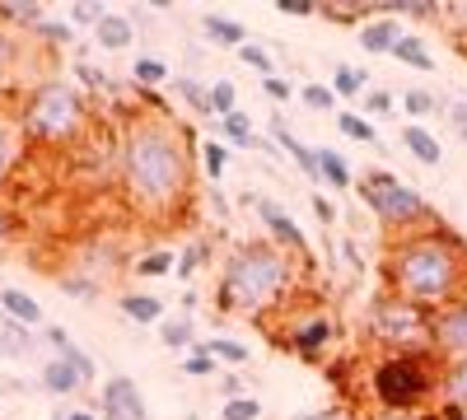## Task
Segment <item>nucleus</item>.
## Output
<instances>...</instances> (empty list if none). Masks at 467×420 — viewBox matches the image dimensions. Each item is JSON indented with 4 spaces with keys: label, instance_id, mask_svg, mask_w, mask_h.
Instances as JSON below:
<instances>
[{
    "label": "nucleus",
    "instance_id": "obj_8",
    "mask_svg": "<svg viewBox=\"0 0 467 420\" xmlns=\"http://www.w3.org/2000/svg\"><path fill=\"white\" fill-rule=\"evenodd\" d=\"M271 336L281 341V346L290 351V355H299V360H308V364H318L337 341H341V323L327 313V309H299V313H290V323H281V327H271Z\"/></svg>",
    "mask_w": 467,
    "mask_h": 420
},
{
    "label": "nucleus",
    "instance_id": "obj_51",
    "mask_svg": "<svg viewBox=\"0 0 467 420\" xmlns=\"http://www.w3.org/2000/svg\"><path fill=\"white\" fill-rule=\"evenodd\" d=\"M449 122H453L458 136H467V98H453L449 103Z\"/></svg>",
    "mask_w": 467,
    "mask_h": 420
},
{
    "label": "nucleus",
    "instance_id": "obj_25",
    "mask_svg": "<svg viewBox=\"0 0 467 420\" xmlns=\"http://www.w3.org/2000/svg\"><path fill=\"white\" fill-rule=\"evenodd\" d=\"M47 19L43 5H33V0H0V28H37Z\"/></svg>",
    "mask_w": 467,
    "mask_h": 420
},
{
    "label": "nucleus",
    "instance_id": "obj_41",
    "mask_svg": "<svg viewBox=\"0 0 467 420\" xmlns=\"http://www.w3.org/2000/svg\"><path fill=\"white\" fill-rule=\"evenodd\" d=\"M435 108H440V98L431 89H407L402 94V112H407V118H431Z\"/></svg>",
    "mask_w": 467,
    "mask_h": 420
},
{
    "label": "nucleus",
    "instance_id": "obj_14",
    "mask_svg": "<svg viewBox=\"0 0 467 420\" xmlns=\"http://www.w3.org/2000/svg\"><path fill=\"white\" fill-rule=\"evenodd\" d=\"M43 336H47V346H52V355H57V360H66V364H70L75 374L85 378V388H89L94 378H99V369H94L89 351H80V346H75V341H70V332H66V327H57V323H47V327H43Z\"/></svg>",
    "mask_w": 467,
    "mask_h": 420
},
{
    "label": "nucleus",
    "instance_id": "obj_3",
    "mask_svg": "<svg viewBox=\"0 0 467 420\" xmlns=\"http://www.w3.org/2000/svg\"><path fill=\"white\" fill-rule=\"evenodd\" d=\"M295 252L276 248L271 239H244L224 252L220 281H215V303L220 313H244L262 323L266 313L285 309V299L295 294Z\"/></svg>",
    "mask_w": 467,
    "mask_h": 420
},
{
    "label": "nucleus",
    "instance_id": "obj_4",
    "mask_svg": "<svg viewBox=\"0 0 467 420\" xmlns=\"http://www.w3.org/2000/svg\"><path fill=\"white\" fill-rule=\"evenodd\" d=\"M15 118L28 145H75L89 131V103L70 80H37Z\"/></svg>",
    "mask_w": 467,
    "mask_h": 420
},
{
    "label": "nucleus",
    "instance_id": "obj_12",
    "mask_svg": "<svg viewBox=\"0 0 467 420\" xmlns=\"http://www.w3.org/2000/svg\"><path fill=\"white\" fill-rule=\"evenodd\" d=\"M402 37H407V28H402L398 15H369L360 24V47L369 56H393V47L402 43Z\"/></svg>",
    "mask_w": 467,
    "mask_h": 420
},
{
    "label": "nucleus",
    "instance_id": "obj_23",
    "mask_svg": "<svg viewBox=\"0 0 467 420\" xmlns=\"http://www.w3.org/2000/svg\"><path fill=\"white\" fill-rule=\"evenodd\" d=\"M440 402H458L467 411V355L444 360V369H440Z\"/></svg>",
    "mask_w": 467,
    "mask_h": 420
},
{
    "label": "nucleus",
    "instance_id": "obj_37",
    "mask_svg": "<svg viewBox=\"0 0 467 420\" xmlns=\"http://www.w3.org/2000/svg\"><path fill=\"white\" fill-rule=\"evenodd\" d=\"M202 169H206L211 182L224 178V169H229V145H224V140H206V145H202Z\"/></svg>",
    "mask_w": 467,
    "mask_h": 420
},
{
    "label": "nucleus",
    "instance_id": "obj_43",
    "mask_svg": "<svg viewBox=\"0 0 467 420\" xmlns=\"http://www.w3.org/2000/svg\"><path fill=\"white\" fill-rule=\"evenodd\" d=\"M220 420H262V402L257 397H234L220 406Z\"/></svg>",
    "mask_w": 467,
    "mask_h": 420
},
{
    "label": "nucleus",
    "instance_id": "obj_40",
    "mask_svg": "<svg viewBox=\"0 0 467 420\" xmlns=\"http://www.w3.org/2000/svg\"><path fill=\"white\" fill-rule=\"evenodd\" d=\"M182 374H187V378H211V374H215V360H211V351L202 346V341L182 355Z\"/></svg>",
    "mask_w": 467,
    "mask_h": 420
},
{
    "label": "nucleus",
    "instance_id": "obj_35",
    "mask_svg": "<svg viewBox=\"0 0 467 420\" xmlns=\"http://www.w3.org/2000/svg\"><path fill=\"white\" fill-rule=\"evenodd\" d=\"M173 89L182 94V103H192V112H202V118H215V108H211V89L202 85V80H173Z\"/></svg>",
    "mask_w": 467,
    "mask_h": 420
},
{
    "label": "nucleus",
    "instance_id": "obj_34",
    "mask_svg": "<svg viewBox=\"0 0 467 420\" xmlns=\"http://www.w3.org/2000/svg\"><path fill=\"white\" fill-rule=\"evenodd\" d=\"M220 131H224V145H262L253 136V118L239 108V112H229V118H220Z\"/></svg>",
    "mask_w": 467,
    "mask_h": 420
},
{
    "label": "nucleus",
    "instance_id": "obj_49",
    "mask_svg": "<svg viewBox=\"0 0 467 420\" xmlns=\"http://www.w3.org/2000/svg\"><path fill=\"white\" fill-rule=\"evenodd\" d=\"M276 10L290 19H308V15H318V0H276Z\"/></svg>",
    "mask_w": 467,
    "mask_h": 420
},
{
    "label": "nucleus",
    "instance_id": "obj_56",
    "mask_svg": "<svg viewBox=\"0 0 467 420\" xmlns=\"http://www.w3.org/2000/svg\"><path fill=\"white\" fill-rule=\"evenodd\" d=\"M0 360H5V351H0Z\"/></svg>",
    "mask_w": 467,
    "mask_h": 420
},
{
    "label": "nucleus",
    "instance_id": "obj_47",
    "mask_svg": "<svg viewBox=\"0 0 467 420\" xmlns=\"http://www.w3.org/2000/svg\"><path fill=\"white\" fill-rule=\"evenodd\" d=\"M365 108H369V118H393L398 98L388 94V89H369V94H365Z\"/></svg>",
    "mask_w": 467,
    "mask_h": 420
},
{
    "label": "nucleus",
    "instance_id": "obj_30",
    "mask_svg": "<svg viewBox=\"0 0 467 420\" xmlns=\"http://www.w3.org/2000/svg\"><path fill=\"white\" fill-rule=\"evenodd\" d=\"M337 131H341L346 140H356V145H374V149H379V131H374V122L360 118V112H350V108L337 112Z\"/></svg>",
    "mask_w": 467,
    "mask_h": 420
},
{
    "label": "nucleus",
    "instance_id": "obj_17",
    "mask_svg": "<svg viewBox=\"0 0 467 420\" xmlns=\"http://www.w3.org/2000/svg\"><path fill=\"white\" fill-rule=\"evenodd\" d=\"M271 131H276V140L285 145V155L299 164V173H304V178L323 182V173H318V149H314V145H304V140H299V136L285 127V118H271Z\"/></svg>",
    "mask_w": 467,
    "mask_h": 420
},
{
    "label": "nucleus",
    "instance_id": "obj_31",
    "mask_svg": "<svg viewBox=\"0 0 467 420\" xmlns=\"http://www.w3.org/2000/svg\"><path fill=\"white\" fill-rule=\"evenodd\" d=\"M206 257H211V243L206 239H187V248L178 252V266H173V276L178 281H192L206 266Z\"/></svg>",
    "mask_w": 467,
    "mask_h": 420
},
{
    "label": "nucleus",
    "instance_id": "obj_15",
    "mask_svg": "<svg viewBox=\"0 0 467 420\" xmlns=\"http://www.w3.org/2000/svg\"><path fill=\"white\" fill-rule=\"evenodd\" d=\"M0 318H10L19 327H47L43 303H37L28 290H19V285H0Z\"/></svg>",
    "mask_w": 467,
    "mask_h": 420
},
{
    "label": "nucleus",
    "instance_id": "obj_50",
    "mask_svg": "<svg viewBox=\"0 0 467 420\" xmlns=\"http://www.w3.org/2000/svg\"><path fill=\"white\" fill-rule=\"evenodd\" d=\"M262 89H266V98H276V103H290V98H295V85H285L281 75H266Z\"/></svg>",
    "mask_w": 467,
    "mask_h": 420
},
{
    "label": "nucleus",
    "instance_id": "obj_7",
    "mask_svg": "<svg viewBox=\"0 0 467 420\" xmlns=\"http://www.w3.org/2000/svg\"><path fill=\"white\" fill-rule=\"evenodd\" d=\"M356 192H360V206H365L393 239L440 224V215L431 210V201L420 197V187L402 182L398 173H388V169H369L365 178H356Z\"/></svg>",
    "mask_w": 467,
    "mask_h": 420
},
{
    "label": "nucleus",
    "instance_id": "obj_5",
    "mask_svg": "<svg viewBox=\"0 0 467 420\" xmlns=\"http://www.w3.org/2000/svg\"><path fill=\"white\" fill-rule=\"evenodd\" d=\"M440 369L435 355H379L365 369V393L383 411H431L440 397Z\"/></svg>",
    "mask_w": 467,
    "mask_h": 420
},
{
    "label": "nucleus",
    "instance_id": "obj_10",
    "mask_svg": "<svg viewBox=\"0 0 467 420\" xmlns=\"http://www.w3.org/2000/svg\"><path fill=\"white\" fill-rule=\"evenodd\" d=\"M99 420H150V406H145V393L136 388V378H127V374L103 378V388H99Z\"/></svg>",
    "mask_w": 467,
    "mask_h": 420
},
{
    "label": "nucleus",
    "instance_id": "obj_39",
    "mask_svg": "<svg viewBox=\"0 0 467 420\" xmlns=\"http://www.w3.org/2000/svg\"><path fill=\"white\" fill-rule=\"evenodd\" d=\"M211 108H215V118L239 112V89H234V80H211Z\"/></svg>",
    "mask_w": 467,
    "mask_h": 420
},
{
    "label": "nucleus",
    "instance_id": "obj_33",
    "mask_svg": "<svg viewBox=\"0 0 467 420\" xmlns=\"http://www.w3.org/2000/svg\"><path fill=\"white\" fill-rule=\"evenodd\" d=\"M0 351L5 355H28L33 351V327H19V323H10V318H0Z\"/></svg>",
    "mask_w": 467,
    "mask_h": 420
},
{
    "label": "nucleus",
    "instance_id": "obj_55",
    "mask_svg": "<svg viewBox=\"0 0 467 420\" xmlns=\"http://www.w3.org/2000/svg\"><path fill=\"white\" fill-rule=\"evenodd\" d=\"M57 420H99V415H94V411H61Z\"/></svg>",
    "mask_w": 467,
    "mask_h": 420
},
{
    "label": "nucleus",
    "instance_id": "obj_6",
    "mask_svg": "<svg viewBox=\"0 0 467 420\" xmlns=\"http://www.w3.org/2000/svg\"><path fill=\"white\" fill-rule=\"evenodd\" d=\"M365 336L383 355H435V313L393 290H379L365 313Z\"/></svg>",
    "mask_w": 467,
    "mask_h": 420
},
{
    "label": "nucleus",
    "instance_id": "obj_36",
    "mask_svg": "<svg viewBox=\"0 0 467 420\" xmlns=\"http://www.w3.org/2000/svg\"><path fill=\"white\" fill-rule=\"evenodd\" d=\"M33 37H37V43H43V47H66V43H75V28L66 24V19H43V24H37L33 28Z\"/></svg>",
    "mask_w": 467,
    "mask_h": 420
},
{
    "label": "nucleus",
    "instance_id": "obj_46",
    "mask_svg": "<svg viewBox=\"0 0 467 420\" xmlns=\"http://www.w3.org/2000/svg\"><path fill=\"white\" fill-rule=\"evenodd\" d=\"M108 10L103 5H94V0H85V5H70V15H66V24L70 28H80V24H89V28H99V19H103Z\"/></svg>",
    "mask_w": 467,
    "mask_h": 420
},
{
    "label": "nucleus",
    "instance_id": "obj_53",
    "mask_svg": "<svg viewBox=\"0 0 467 420\" xmlns=\"http://www.w3.org/2000/svg\"><path fill=\"white\" fill-rule=\"evenodd\" d=\"M10 239H15V215H10L5 206H0V248H5Z\"/></svg>",
    "mask_w": 467,
    "mask_h": 420
},
{
    "label": "nucleus",
    "instance_id": "obj_28",
    "mask_svg": "<svg viewBox=\"0 0 467 420\" xmlns=\"http://www.w3.org/2000/svg\"><path fill=\"white\" fill-rule=\"evenodd\" d=\"M173 266H178V252H173V248H150V252H140V257H136L131 271H136L140 281H160V276H169V271H173Z\"/></svg>",
    "mask_w": 467,
    "mask_h": 420
},
{
    "label": "nucleus",
    "instance_id": "obj_38",
    "mask_svg": "<svg viewBox=\"0 0 467 420\" xmlns=\"http://www.w3.org/2000/svg\"><path fill=\"white\" fill-rule=\"evenodd\" d=\"M15 66H19V43L10 28H0V89L15 80Z\"/></svg>",
    "mask_w": 467,
    "mask_h": 420
},
{
    "label": "nucleus",
    "instance_id": "obj_13",
    "mask_svg": "<svg viewBox=\"0 0 467 420\" xmlns=\"http://www.w3.org/2000/svg\"><path fill=\"white\" fill-rule=\"evenodd\" d=\"M24 149H28V140L19 131V118L15 112H0V192H5V182L24 164Z\"/></svg>",
    "mask_w": 467,
    "mask_h": 420
},
{
    "label": "nucleus",
    "instance_id": "obj_27",
    "mask_svg": "<svg viewBox=\"0 0 467 420\" xmlns=\"http://www.w3.org/2000/svg\"><path fill=\"white\" fill-rule=\"evenodd\" d=\"M393 61H402V66H411V70H420V75H431V70L440 66V61H435V52L425 47V43H420L416 33H407L402 43L393 47Z\"/></svg>",
    "mask_w": 467,
    "mask_h": 420
},
{
    "label": "nucleus",
    "instance_id": "obj_21",
    "mask_svg": "<svg viewBox=\"0 0 467 420\" xmlns=\"http://www.w3.org/2000/svg\"><path fill=\"white\" fill-rule=\"evenodd\" d=\"M202 33L211 37V43L215 47H234V52H239L244 43H248V28L239 24V19H229V15H202Z\"/></svg>",
    "mask_w": 467,
    "mask_h": 420
},
{
    "label": "nucleus",
    "instance_id": "obj_52",
    "mask_svg": "<svg viewBox=\"0 0 467 420\" xmlns=\"http://www.w3.org/2000/svg\"><path fill=\"white\" fill-rule=\"evenodd\" d=\"M220 393H224V402H234V397H248V393H244V378H239V374H224V378H220Z\"/></svg>",
    "mask_w": 467,
    "mask_h": 420
},
{
    "label": "nucleus",
    "instance_id": "obj_26",
    "mask_svg": "<svg viewBox=\"0 0 467 420\" xmlns=\"http://www.w3.org/2000/svg\"><path fill=\"white\" fill-rule=\"evenodd\" d=\"M332 94L337 98H365L369 94V75L360 66H350V61H337L332 70Z\"/></svg>",
    "mask_w": 467,
    "mask_h": 420
},
{
    "label": "nucleus",
    "instance_id": "obj_29",
    "mask_svg": "<svg viewBox=\"0 0 467 420\" xmlns=\"http://www.w3.org/2000/svg\"><path fill=\"white\" fill-rule=\"evenodd\" d=\"M131 80H136V89H140V94H154V89H160V85L169 80V61H164V56H136Z\"/></svg>",
    "mask_w": 467,
    "mask_h": 420
},
{
    "label": "nucleus",
    "instance_id": "obj_20",
    "mask_svg": "<svg viewBox=\"0 0 467 420\" xmlns=\"http://www.w3.org/2000/svg\"><path fill=\"white\" fill-rule=\"evenodd\" d=\"M117 309H122L131 323H140V327H160V323L169 318V309H164L160 294H122V299H117Z\"/></svg>",
    "mask_w": 467,
    "mask_h": 420
},
{
    "label": "nucleus",
    "instance_id": "obj_11",
    "mask_svg": "<svg viewBox=\"0 0 467 420\" xmlns=\"http://www.w3.org/2000/svg\"><path fill=\"white\" fill-rule=\"evenodd\" d=\"M458 355H467V294L435 313V360L444 364Z\"/></svg>",
    "mask_w": 467,
    "mask_h": 420
},
{
    "label": "nucleus",
    "instance_id": "obj_16",
    "mask_svg": "<svg viewBox=\"0 0 467 420\" xmlns=\"http://www.w3.org/2000/svg\"><path fill=\"white\" fill-rule=\"evenodd\" d=\"M94 43H99L103 52H127V47L136 43V19L122 15V10H108V15L99 19V28H94Z\"/></svg>",
    "mask_w": 467,
    "mask_h": 420
},
{
    "label": "nucleus",
    "instance_id": "obj_19",
    "mask_svg": "<svg viewBox=\"0 0 467 420\" xmlns=\"http://www.w3.org/2000/svg\"><path fill=\"white\" fill-rule=\"evenodd\" d=\"M37 384H43V393H52V397H75V393H80L85 388V378L80 374H75L66 360H47L43 364V374H37Z\"/></svg>",
    "mask_w": 467,
    "mask_h": 420
},
{
    "label": "nucleus",
    "instance_id": "obj_48",
    "mask_svg": "<svg viewBox=\"0 0 467 420\" xmlns=\"http://www.w3.org/2000/svg\"><path fill=\"white\" fill-rule=\"evenodd\" d=\"M360 420H435V406L431 411H383V406H369Z\"/></svg>",
    "mask_w": 467,
    "mask_h": 420
},
{
    "label": "nucleus",
    "instance_id": "obj_18",
    "mask_svg": "<svg viewBox=\"0 0 467 420\" xmlns=\"http://www.w3.org/2000/svg\"><path fill=\"white\" fill-rule=\"evenodd\" d=\"M402 145L411 149V159L416 164H425V169H435L440 159H444V145H440V136L425 127V122H407L402 127Z\"/></svg>",
    "mask_w": 467,
    "mask_h": 420
},
{
    "label": "nucleus",
    "instance_id": "obj_22",
    "mask_svg": "<svg viewBox=\"0 0 467 420\" xmlns=\"http://www.w3.org/2000/svg\"><path fill=\"white\" fill-rule=\"evenodd\" d=\"M160 341H164V346L169 351H192V346H197V323H192V313H169L164 323H160Z\"/></svg>",
    "mask_w": 467,
    "mask_h": 420
},
{
    "label": "nucleus",
    "instance_id": "obj_44",
    "mask_svg": "<svg viewBox=\"0 0 467 420\" xmlns=\"http://www.w3.org/2000/svg\"><path fill=\"white\" fill-rule=\"evenodd\" d=\"M239 61H244V66H253V70L262 75V80H266V75H276V61H271V52H266V47H257V43H244V47H239Z\"/></svg>",
    "mask_w": 467,
    "mask_h": 420
},
{
    "label": "nucleus",
    "instance_id": "obj_32",
    "mask_svg": "<svg viewBox=\"0 0 467 420\" xmlns=\"http://www.w3.org/2000/svg\"><path fill=\"white\" fill-rule=\"evenodd\" d=\"M202 346L211 351L215 364H248L253 360V351L244 346V341H234V336H215V341H202Z\"/></svg>",
    "mask_w": 467,
    "mask_h": 420
},
{
    "label": "nucleus",
    "instance_id": "obj_2",
    "mask_svg": "<svg viewBox=\"0 0 467 420\" xmlns=\"http://www.w3.org/2000/svg\"><path fill=\"white\" fill-rule=\"evenodd\" d=\"M383 290H393L420 309H449L467 294V239L440 220L416 234H398L383 248Z\"/></svg>",
    "mask_w": 467,
    "mask_h": 420
},
{
    "label": "nucleus",
    "instance_id": "obj_54",
    "mask_svg": "<svg viewBox=\"0 0 467 420\" xmlns=\"http://www.w3.org/2000/svg\"><path fill=\"white\" fill-rule=\"evenodd\" d=\"M314 215H318L323 224H337V210H332V201H327V197H314Z\"/></svg>",
    "mask_w": 467,
    "mask_h": 420
},
{
    "label": "nucleus",
    "instance_id": "obj_42",
    "mask_svg": "<svg viewBox=\"0 0 467 420\" xmlns=\"http://www.w3.org/2000/svg\"><path fill=\"white\" fill-rule=\"evenodd\" d=\"M299 98H304V108H314V112H337V94H332V85H304Z\"/></svg>",
    "mask_w": 467,
    "mask_h": 420
},
{
    "label": "nucleus",
    "instance_id": "obj_1",
    "mask_svg": "<svg viewBox=\"0 0 467 420\" xmlns=\"http://www.w3.org/2000/svg\"><path fill=\"white\" fill-rule=\"evenodd\" d=\"M192 127H178L169 112H136L117 140V173H122V197L131 210L150 220H169L182 210L192 192Z\"/></svg>",
    "mask_w": 467,
    "mask_h": 420
},
{
    "label": "nucleus",
    "instance_id": "obj_45",
    "mask_svg": "<svg viewBox=\"0 0 467 420\" xmlns=\"http://www.w3.org/2000/svg\"><path fill=\"white\" fill-rule=\"evenodd\" d=\"M57 285H61L66 294H75V299H85V303L99 299V281H89V276H61Z\"/></svg>",
    "mask_w": 467,
    "mask_h": 420
},
{
    "label": "nucleus",
    "instance_id": "obj_9",
    "mask_svg": "<svg viewBox=\"0 0 467 420\" xmlns=\"http://www.w3.org/2000/svg\"><path fill=\"white\" fill-rule=\"evenodd\" d=\"M253 210H257V220H262V229H266V239H271V243L285 248V252H299V257H304V266H314L308 239H304V229H299V220H295L290 210H281L271 197H253Z\"/></svg>",
    "mask_w": 467,
    "mask_h": 420
},
{
    "label": "nucleus",
    "instance_id": "obj_24",
    "mask_svg": "<svg viewBox=\"0 0 467 420\" xmlns=\"http://www.w3.org/2000/svg\"><path fill=\"white\" fill-rule=\"evenodd\" d=\"M314 149H318V173H323V182L337 187V192H350V187H356V173H350V164L337 155L332 145H314Z\"/></svg>",
    "mask_w": 467,
    "mask_h": 420
}]
</instances>
